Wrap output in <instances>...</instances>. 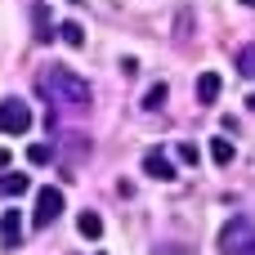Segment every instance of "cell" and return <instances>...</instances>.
I'll return each instance as SVG.
<instances>
[{
    "mask_svg": "<svg viewBox=\"0 0 255 255\" xmlns=\"http://www.w3.org/2000/svg\"><path fill=\"white\" fill-rule=\"evenodd\" d=\"M58 40H63V45H72V49H81V45H85V27L67 18V22H58Z\"/></svg>",
    "mask_w": 255,
    "mask_h": 255,
    "instance_id": "cell-11",
    "label": "cell"
},
{
    "mask_svg": "<svg viewBox=\"0 0 255 255\" xmlns=\"http://www.w3.org/2000/svg\"><path fill=\"white\" fill-rule=\"evenodd\" d=\"M4 166H9V148H0V170H4Z\"/></svg>",
    "mask_w": 255,
    "mask_h": 255,
    "instance_id": "cell-17",
    "label": "cell"
},
{
    "mask_svg": "<svg viewBox=\"0 0 255 255\" xmlns=\"http://www.w3.org/2000/svg\"><path fill=\"white\" fill-rule=\"evenodd\" d=\"M166 94H170V85H166V81H157V85L143 94V108H148V112H157V108L166 103Z\"/></svg>",
    "mask_w": 255,
    "mask_h": 255,
    "instance_id": "cell-14",
    "label": "cell"
},
{
    "mask_svg": "<svg viewBox=\"0 0 255 255\" xmlns=\"http://www.w3.org/2000/svg\"><path fill=\"white\" fill-rule=\"evenodd\" d=\"M27 175H18V170H9V175H0V197H22L27 193Z\"/></svg>",
    "mask_w": 255,
    "mask_h": 255,
    "instance_id": "cell-10",
    "label": "cell"
},
{
    "mask_svg": "<svg viewBox=\"0 0 255 255\" xmlns=\"http://www.w3.org/2000/svg\"><path fill=\"white\" fill-rule=\"evenodd\" d=\"M31 108L22 99H0V134H27L31 130Z\"/></svg>",
    "mask_w": 255,
    "mask_h": 255,
    "instance_id": "cell-3",
    "label": "cell"
},
{
    "mask_svg": "<svg viewBox=\"0 0 255 255\" xmlns=\"http://www.w3.org/2000/svg\"><path fill=\"white\" fill-rule=\"evenodd\" d=\"M247 108H251V112H255V94H251V99H247Z\"/></svg>",
    "mask_w": 255,
    "mask_h": 255,
    "instance_id": "cell-19",
    "label": "cell"
},
{
    "mask_svg": "<svg viewBox=\"0 0 255 255\" xmlns=\"http://www.w3.org/2000/svg\"><path fill=\"white\" fill-rule=\"evenodd\" d=\"M175 152H179V161H184V166H197V161H202V152H197V143H179Z\"/></svg>",
    "mask_w": 255,
    "mask_h": 255,
    "instance_id": "cell-16",
    "label": "cell"
},
{
    "mask_svg": "<svg viewBox=\"0 0 255 255\" xmlns=\"http://www.w3.org/2000/svg\"><path fill=\"white\" fill-rule=\"evenodd\" d=\"M27 161H31V166H49V161H54L49 143H31V148H27Z\"/></svg>",
    "mask_w": 255,
    "mask_h": 255,
    "instance_id": "cell-15",
    "label": "cell"
},
{
    "mask_svg": "<svg viewBox=\"0 0 255 255\" xmlns=\"http://www.w3.org/2000/svg\"><path fill=\"white\" fill-rule=\"evenodd\" d=\"M31 22H36V40H40V45H49V40L58 36V27H49V9H45V4H31Z\"/></svg>",
    "mask_w": 255,
    "mask_h": 255,
    "instance_id": "cell-9",
    "label": "cell"
},
{
    "mask_svg": "<svg viewBox=\"0 0 255 255\" xmlns=\"http://www.w3.org/2000/svg\"><path fill=\"white\" fill-rule=\"evenodd\" d=\"M58 215H63V188H54V184L36 188V211H31V220L45 229V224H54Z\"/></svg>",
    "mask_w": 255,
    "mask_h": 255,
    "instance_id": "cell-4",
    "label": "cell"
},
{
    "mask_svg": "<svg viewBox=\"0 0 255 255\" xmlns=\"http://www.w3.org/2000/svg\"><path fill=\"white\" fill-rule=\"evenodd\" d=\"M143 175H152V179H166V184H175V161L161 152V148H152V152H143Z\"/></svg>",
    "mask_w": 255,
    "mask_h": 255,
    "instance_id": "cell-5",
    "label": "cell"
},
{
    "mask_svg": "<svg viewBox=\"0 0 255 255\" xmlns=\"http://www.w3.org/2000/svg\"><path fill=\"white\" fill-rule=\"evenodd\" d=\"M220 251L224 255H255V224L251 220H229L224 233H220Z\"/></svg>",
    "mask_w": 255,
    "mask_h": 255,
    "instance_id": "cell-2",
    "label": "cell"
},
{
    "mask_svg": "<svg viewBox=\"0 0 255 255\" xmlns=\"http://www.w3.org/2000/svg\"><path fill=\"white\" fill-rule=\"evenodd\" d=\"M238 72H242L247 81H255V45H242V49H238Z\"/></svg>",
    "mask_w": 255,
    "mask_h": 255,
    "instance_id": "cell-13",
    "label": "cell"
},
{
    "mask_svg": "<svg viewBox=\"0 0 255 255\" xmlns=\"http://www.w3.org/2000/svg\"><path fill=\"white\" fill-rule=\"evenodd\" d=\"M18 242H22V211H0V247L18 251Z\"/></svg>",
    "mask_w": 255,
    "mask_h": 255,
    "instance_id": "cell-6",
    "label": "cell"
},
{
    "mask_svg": "<svg viewBox=\"0 0 255 255\" xmlns=\"http://www.w3.org/2000/svg\"><path fill=\"white\" fill-rule=\"evenodd\" d=\"M220 90H224L220 72H202V76H197V103H215V99H220Z\"/></svg>",
    "mask_w": 255,
    "mask_h": 255,
    "instance_id": "cell-7",
    "label": "cell"
},
{
    "mask_svg": "<svg viewBox=\"0 0 255 255\" xmlns=\"http://www.w3.org/2000/svg\"><path fill=\"white\" fill-rule=\"evenodd\" d=\"M238 4H247V9H255V0H238Z\"/></svg>",
    "mask_w": 255,
    "mask_h": 255,
    "instance_id": "cell-18",
    "label": "cell"
},
{
    "mask_svg": "<svg viewBox=\"0 0 255 255\" xmlns=\"http://www.w3.org/2000/svg\"><path fill=\"white\" fill-rule=\"evenodd\" d=\"M211 157H215V166H233V157H238V148H233V139H211Z\"/></svg>",
    "mask_w": 255,
    "mask_h": 255,
    "instance_id": "cell-12",
    "label": "cell"
},
{
    "mask_svg": "<svg viewBox=\"0 0 255 255\" xmlns=\"http://www.w3.org/2000/svg\"><path fill=\"white\" fill-rule=\"evenodd\" d=\"M40 94H45L54 108H63V112H90V103H94L90 81L76 76L72 67H45V72H40Z\"/></svg>",
    "mask_w": 255,
    "mask_h": 255,
    "instance_id": "cell-1",
    "label": "cell"
},
{
    "mask_svg": "<svg viewBox=\"0 0 255 255\" xmlns=\"http://www.w3.org/2000/svg\"><path fill=\"white\" fill-rule=\"evenodd\" d=\"M76 233H81L85 242H99V238H103V220H99V211H81V215H76Z\"/></svg>",
    "mask_w": 255,
    "mask_h": 255,
    "instance_id": "cell-8",
    "label": "cell"
}]
</instances>
